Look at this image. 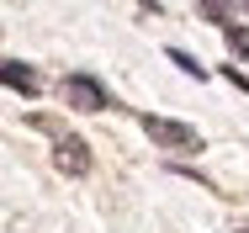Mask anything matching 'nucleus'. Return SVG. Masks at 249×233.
I'll use <instances>...</instances> for the list:
<instances>
[{
  "label": "nucleus",
  "mask_w": 249,
  "mask_h": 233,
  "mask_svg": "<svg viewBox=\"0 0 249 233\" xmlns=\"http://www.w3.org/2000/svg\"><path fill=\"white\" fill-rule=\"evenodd\" d=\"M58 95H64V106H74V111H106V106H111L106 85L90 80V74H69V80L58 85Z\"/></svg>",
  "instance_id": "3"
},
{
  "label": "nucleus",
  "mask_w": 249,
  "mask_h": 233,
  "mask_svg": "<svg viewBox=\"0 0 249 233\" xmlns=\"http://www.w3.org/2000/svg\"><path fill=\"white\" fill-rule=\"evenodd\" d=\"M170 64H180V69H186V74H196V80L207 74V69L196 64V58H191V53H180V48H170Z\"/></svg>",
  "instance_id": "6"
},
{
  "label": "nucleus",
  "mask_w": 249,
  "mask_h": 233,
  "mask_svg": "<svg viewBox=\"0 0 249 233\" xmlns=\"http://www.w3.org/2000/svg\"><path fill=\"white\" fill-rule=\"evenodd\" d=\"M143 133H149L159 148H175V154H196V148H201V133H196V127L170 122V117H143Z\"/></svg>",
  "instance_id": "2"
},
{
  "label": "nucleus",
  "mask_w": 249,
  "mask_h": 233,
  "mask_svg": "<svg viewBox=\"0 0 249 233\" xmlns=\"http://www.w3.org/2000/svg\"><path fill=\"white\" fill-rule=\"evenodd\" d=\"M32 127L53 133V164H58L64 175H90V143L80 138V133H64L53 117H32Z\"/></svg>",
  "instance_id": "1"
},
{
  "label": "nucleus",
  "mask_w": 249,
  "mask_h": 233,
  "mask_svg": "<svg viewBox=\"0 0 249 233\" xmlns=\"http://www.w3.org/2000/svg\"><path fill=\"white\" fill-rule=\"evenodd\" d=\"M239 233H249V228H239Z\"/></svg>",
  "instance_id": "8"
},
{
  "label": "nucleus",
  "mask_w": 249,
  "mask_h": 233,
  "mask_svg": "<svg viewBox=\"0 0 249 233\" xmlns=\"http://www.w3.org/2000/svg\"><path fill=\"white\" fill-rule=\"evenodd\" d=\"M223 74H228V80H233L239 90H249V74H239V69H223Z\"/></svg>",
  "instance_id": "7"
},
{
  "label": "nucleus",
  "mask_w": 249,
  "mask_h": 233,
  "mask_svg": "<svg viewBox=\"0 0 249 233\" xmlns=\"http://www.w3.org/2000/svg\"><path fill=\"white\" fill-rule=\"evenodd\" d=\"M223 32H228V48H233V53H244V58H249V27H239V21H228Z\"/></svg>",
  "instance_id": "5"
},
{
  "label": "nucleus",
  "mask_w": 249,
  "mask_h": 233,
  "mask_svg": "<svg viewBox=\"0 0 249 233\" xmlns=\"http://www.w3.org/2000/svg\"><path fill=\"white\" fill-rule=\"evenodd\" d=\"M0 85H11V90H21V95H37L43 90V74L27 69V64H16V58H0Z\"/></svg>",
  "instance_id": "4"
},
{
  "label": "nucleus",
  "mask_w": 249,
  "mask_h": 233,
  "mask_svg": "<svg viewBox=\"0 0 249 233\" xmlns=\"http://www.w3.org/2000/svg\"><path fill=\"white\" fill-rule=\"evenodd\" d=\"M244 11H249V5H244Z\"/></svg>",
  "instance_id": "9"
}]
</instances>
